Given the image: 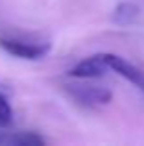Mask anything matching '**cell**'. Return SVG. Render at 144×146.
Listing matches in <instances>:
<instances>
[{
  "label": "cell",
  "instance_id": "cell-1",
  "mask_svg": "<svg viewBox=\"0 0 144 146\" xmlns=\"http://www.w3.org/2000/svg\"><path fill=\"white\" fill-rule=\"evenodd\" d=\"M0 48L13 57L33 61V59L44 57L50 52V43H30V41L13 39V37H2L0 39Z\"/></svg>",
  "mask_w": 144,
  "mask_h": 146
},
{
  "label": "cell",
  "instance_id": "cell-2",
  "mask_svg": "<svg viewBox=\"0 0 144 146\" xmlns=\"http://www.w3.org/2000/svg\"><path fill=\"white\" fill-rule=\"evenodd\" d=\"M67 91L76 104L85 107H98L111 102L113 93L100 85H67Z\"/></svg>",
  "mask_w": 144,
  "mask_h": 146
},
{
  "label": "cell",
  "instance_id": "cell-3",
  "mask_svg": "<svg viewBox=\"0 0 144 146\" xmlns=\"http://www.w3.org/2000/svg\"><path fill=\"white\" fill-rule=\"evenodd\" d=\"M107 70L109 65L105 54H94V56H89L85 59H81L79 63H76L72 68H69L67 74L74 80H94L104 76Z\"/></svg>",
  "mask_w": 144,
  "mask_h": 146
},
{
  "label": "cell",
  "instance_id": "cell-4",
  "mask_svg": "<svg viewBox=\"0 0 144 146\" xmlns=\"http://www.w3.org/2000/svg\"><path fill=\"white\" fill-rule=\"evenodd\" d=\"M107 57V65L109 70H113L115 74L122 76L124 80H127L129 83H133L139 91L144 93V72L139 67H135L133 63H129L127 59H124L122 56H116V54H105Z\"/></svg>",
  "mask_w": 144,
  "mask_h": 146
},
{
  "label": "cell",
  "instance_id": "cell-5",
  "mask_svg": "<svg viewBox=\"0 0 144 146\" xmlns=\"http://www.w3.org/2000/svg\"><path fill=\"white\" fill-rule=\"evenodd\" d=\"M0 144L9 146H41L44 144V139L37 133L20 131V133H0Z\"/></svg>",
  "mask_w": 144,
  "mask_h": 146
},
{
  "label": "cell",
  "instance_id": "cell-6",
  "mask_svg": "<svg viewBox=\"0 0 144 146\" xmlns=\"http://www.w3.org/2000/svg\"><path fill=\"white\" fill-rule=\"evenodd\" d=\"M137 17H139V7L133 2H120L113 11V21L120 26L131 24Z\"/></svg>",
  "mask_w": 144,
  "mask_h": 146
},
{
  "label": "cell",
  "instance_id": "cell-7",
  "mask_svg": "<svg viewBox=\"0 0 144 146\" xmlns=\"http://www.w3.org/2000/svg\"><path fill=\"white\" fill-rule=\"evenodd\" d=\"M13 122V107L4 93H0V128H7Z\"/></svg>",
  "mask_w": 144,
  "mask_h": 146
}]
</instances>
